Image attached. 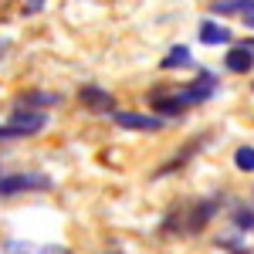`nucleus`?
Returning a JSON list of instances; mask_svg holds the SVG:
<instances>
[{
  "mask_svg": "<svg viewBox=\"0 0 254 254\" xmlns=\"http://www.w3.org/2000/svg\"><path fill=\"white\" fill-rule=\"evenodd\" d=\"M51 187H55V180L48 173H38V170L0 176V196H17V193H31V190H51Z\"/></svg>",
  "mask_w": 254,
  "mask_h": 254,
  "instance_id": "f257e3e1",
  "label": "nucleus"
},
{
  "mask_svg": "<svg viewBox=\"0 0 254 254\" xmlns=\"http://www.w3.org/2000/svg\"><path fill=\"white\" fill-rule=\"evenodd\" d=\"M220 210V196H200L190 203V210L183 217V231H190V234H200L207 224H210V217Z\"/></svg>",
  "mask_w": 254,
  "mask_h": 254,
  "instance_id": "f03ea898",
  "label": "nucleus"
},
{
  "mask_svg": "<svg viewBox=\"0 0 254 254\" xmlns=\"http://www.w3.org/2000/svg\"><path fill=\"white\" fill-rule=\"evenodd\" d=\"M217 88H220V78H217L214 71H200V75H196V81H190V85H180V98H183L187 105H196V102L214 98Z\"/></svg>",
  "mask_w": 254,
  "mask_h": 254,
  "instance_id": "7ed1b4c3",
  "label": "nucleus"
},
{
  "mask_svg": "<svg viewBox=\"0 0 254 254\" xmlns=\"http://www.w3.org/2000/svg\"><path fill=\"white\" fill-rule=\"evenodd\" d=\"M112 122H116L119 129H132V132H156V129H163V119H159V116L122 112V109H116V112H112Z\"/></svg>",
  "mask_w": 254,
  "mask_h": 254,
  "instance_id": "20e7f679",
  "label": "nucleus"
},
{
  "mask_svg": "<svg viewBox=\"0 0 254 254\" xmlns=\"http://www.w3.org/2000/svg\"><path fill=\"white\" fill-rule=\"evenodd\" d=\"M7 126L17 129L20 136H34V132H41L48 126V116L44 112H31V109H14L10 119H7Z\"/></svg>",
  "mask_w": 254,
  "mask_h": 254,
  "instance_id": "39448f33",
  "label": "nucleus"
},
{
  "mask_svg": "<svg viewBox=\"0 0 254 254\" xmlns=\"http://www.w3.org/2000/svg\"><path fill=\"white\" fill-rule=\"evenodd\" d=\"M78 102L88 105V109H95V112H116V98L109 95L105 88H98V85H81Z\"/></svg>",
  "mask_w": 254,
  "mask_h": 254,
  "instance_id": "423d86ee",
  "label": "nucleus"
},
{
  "mask_svg": "<svg viewBox=\"0 0 254 254\" xmlns=\"http://www.w3.org/2000/svg\"><path fill=\"white\" fill-rule=\"evenodd\" d=\"M149 105H153V112L159 119L163 116H183V109H187V102L180 98V92H153L149 95Z\"/></svg>",
  "mask_w": 254,
  "mask_h": 254,
  "instance_id": "0eeeda50",
  "label": "nucleus"
},
{
  "mask_svg": "<svg viewBox=\"0 0 254 254\" xmlns=\"http://www.w3.org/2000/svg\"><path fill=\"white\" fill-rule=\"evenodd\" d=\"M224 64H227V71H234V75H248V71L254 68V51H251V48H244V44H237V48L227 51Z\"/></svg>",
  "mask_w": 254,
  "mask_h": 254,
  "instance_id": "6e6552de",
  "label": "nucleus"
},
{
  "mask_svg": "<svg viewBox=\"0 0 254 254\" xmlns=\"http://www.w3.org/2000/svg\"><path fill=\"white\" fill-rule=\"evenodd\" d=\"M61 102V95L58 92H24V95L17 98V109H31V112H41L44 105H58Z\"/></svg>",
  "mask_w": 254,
  "mask_h": 254,
  "instance_id": "1a4fd4ad",
  "label": "nucleus"
},
{
  "mask_svg": "<svg viewBox=\"0 0 254 254\" xmlns=\"http://www.w3.org/2000/svg\"><path fill=\"white\" fill-rule=\"evenodd\" d=\"M200 41L210 44V48H214V44H227V41H231V31H227L224 24H217V20H203V24H200Z\"/></svg>",
  "mask_w": 254,
  "mask_h": 254,
  "instance_id": "9d476101",
  "label": "nucleus"
},
{
  "mask_svg": "<svg viewBox=\"0 0 254 254\" xmlns=\"http://www.w3.org/2000/svg\"><path fill=\"white\" fill-rule=\"evenodd\" d=\"M214 7V14H254V0H217L210 3Z\"/></svg>",
  "mask_w": 254,
  "mask_h": 254,
  "instance_id": "9b49d317",
  "label": "nucleus"
},
{
  "mask_svg": "<svg viewBox=\"0 0 254 254\" xmlns=\"http://www.w3.org/2000/svg\"><path fill=\"white\" fill-rule=\"evenodd\" d=\"M159 64H163V68H187V64H193V51H190L187 44H176Z\"/></svg>",
  "mask_w": 254,
  "mask_h": 254,
  "instance_id": "f8f14e48",
  "label": "nucleus"
},
{
  "mask_svg": "<svg viewBox=\"0 0 254 254\" xmlns=\"http://www.w3.org/2000/svg\"><path fill=\"white\" fill-rule=\"evenodd\" d=\"M234 166L244 173H254V146H241L234 153Z\"/></svg>",
  "mask_w": 254,
  "mask_h": 254,
  "instance_id": "ddd939ff",
  "label": "nucleus"
},
{
  "mask_svg": "<svg viewBox=\"0 0 254 254\" xmlns=\"http://www.w3.org/2000/svg\"><path fill=\"white\" fill-rule=\"evenodd\" d=\"M234 227L237 231H254V210L251 207H241L234 214Z\"/></svg>",
  "mask_w": 254,
  "mask_h": 254,
  "instance_id": "4468645a",
  "label": "nucleus"
},
{
  "mask_svg": "<svg viewBox=\"0 0 254 254\" xmlns=\"http://www.w3.org/2000/svg\"><path fill=\"white\" fill-rule=\"evenodd\" d=\"M3 254H34V251H31L24 241H7V244H3Z\"/></svg>",
  "mask_w": 254,
  "mask_h": 254,
  "instance_id": "2eb2a0df",
  "label": "nucleus"
},
{
  "mask_svg": "<svg viewBox=\"0 0 254 254\" xmlns=\"http://www.w3.org/2000/svg\"><path fill=\"white\" fill-rule=\"evenodd\" d=\"M38 254H71V251H68L64 244H48V248H41Z\"/></svg>",
  "mask_w": 254,
  "mask_h": 254,
  "instance_id": "dca6fc26",
  "label": "nucleus"
},
{
  "mask_svg": "<svg viewBox=\"0 0 254 254\" xmlns=\"http://www.w3.org/2000/svg\"><path fill=\"white\" fill-rule=\"evenodd\" d=\"M48 3H41V0H34V3H24V14H38V10H44Z\"/></svg>",
  "mask_w": 254,
  "mask_h": 254,
  "instance_id": "f3484780",
  "label": "nucleus"
},
{
  "mask_svg": "<svg viewBox=\"0 0 254 254\" xmlns=\"http://www.w3.org/2000/svg\"><path fill=\"white\" fill-rule=\"evenodd\" d=\"M244 27H254V14H244Z\"/></svg>",
  "mask_w": 254,
  "mask_h": 254,
  "instance_id": "a211bd4d",
  "label": "nucleus"
},
{
  "mask_svg": "<svg viewBox=\"0 0 254 254\" xmlns=\"http://www.w3.org/2000/svg\"><path fill=\"white\" fill-rule=\"evenodd\" d=\"M244 48H254V41H251V44H244Z\"/></svg>",
  "mask_w": 254,
  "mask_h": 254,
  "instance_id": "6ab92c4d",
  "label": "nucleus"
}]
</instances>
